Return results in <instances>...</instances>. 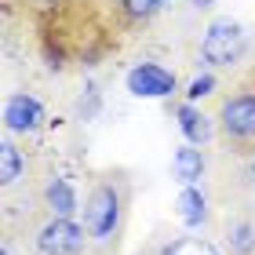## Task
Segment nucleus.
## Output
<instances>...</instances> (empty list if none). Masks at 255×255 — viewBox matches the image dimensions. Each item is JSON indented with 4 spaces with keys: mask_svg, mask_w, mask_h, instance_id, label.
I'll list each match as a JSON object with an SVG mask.
<instances>
[{
    "mask_svg": "<svg viewBox=\"0 0 255 255\" xmlns=\"http://www.w3.org/2000/svg\"><path fill=\"white\" fill-rule=\"evenodd\" d=\"M197 55H201V62L212 69V73H215V69L237 66V62L248 55V29L241 26L237 18L219 15V18H212V22L204 26Z\"/></svg>",
    "mask_w": 255,
    "mask_h": 255,
    "instance_id": "f257e3e1",
    "label": "nucleus"
},
{
    "mask_svg": "<svg viewBox=\"0 0 255 255\" xmlns=\"http://www.w3.org/2000/svg\"><path fill=\"white\" fill-rule=\"evenodd\" d=\"M84 230L95 245H110L121 234V219H124V190L117 182H99L84 197Z\"/></svg>",
    "mask_w": 255,
    "mask_h": 255,
    "instance_id": "f03ea898",
    "label": "nucleus"
},
{
    "mask_svg": "<svg viewBox=\"0 0 255 255\" xmlns=\"http://www.w3.org/2000/svg\"><path fill=\"white\" fill-rule=\"evenodd\" d=\"M219 135L234 146H255V88H241L219 102Z\"/></svg>",
    "mask_w": 255,
    "mask_h": 255,
    "instance_id": "7ed1b4c3",
    "label": "nucleus"
},
{
    "mask_svg": "<svg viewBox=\"0 0 255 255\" xmlns=\"http://www.w3.org/2000/svg\"><path fill=\"white\" fill-rule=\"evenodd\" d=\"M124 88H128V95H135V99L164 102V99H171V95L179 91V77H175V69H168L164 62L138 59V62L124 73Z\"/></svg>",
    "mask_w": 255,
    "mask_h": 255,
    "instance_id": "20e7f679",
    "label": "nucleus"
},
{
    "mask_svg": "<svg viewBox=\"0 0 255 255\" xmlns=\"http://www.w3.org/2000/svg\"><path fill=\"white\" fill-rule=\"evenodd\" d=\"M88 230L77 219H48L37 230V252L40 255H80L88 245Z\"/></svg>",
    "mask_w": 255,
    "mask_h": 255,
    "instance_id": "39448f33",
    "label": "nucleus"
},
{
    "mask_svg": "<svg viewBox=\"0 0 255 255\" xmlns=\"http://www.w3.org/2000/svg\"><path fill=\"white\" fill-rule=\"evenodd\" d=\"M4 131L7 135H29L44 124V102L29 91H15L4 99Z\"/></svg>",
    "mask_w": 255,
    "mask_h": 255,
    "instance_id": "423d86ee",
    "label": "nucleus"
},
{
    "mask_svg": "<svg viewBox=\"0 0 255 255\" xmlns=\"http://www.w3.org/2000/svg\"><path fill=\"white\" fill-rule=\"evenodd\" d=\"M175 124H179V131H182V138H186L190 146H208L215 138V131H219L215 117H208L197 102H186V99L175 106Z\"/></svg>",
    "mask_w": 255,
    "mask_h": 255,
    "instance_id": "0eeeda50",
    "label": "nucleus"
},
{
    "mask_svg": "<svg viewBox=\"0 0 255 255\" xmlns=\"http://www.w3.org/2000/svg\"><path fill=\"white\" fill-rule=\"evenodd\" d=\"M44 208L51 212V219H77L80 212V193L66 175H51L44 182Z\"/></svg>",
    "mask_w": 255,
    "mask_h": 255,
    "instance_id": "6e6552de",
    "label": "nucleus"
},
{
    "mask_svg": "<svg viewBox=\"0 0 255 255\" xmlns=\"http://www.w3.org/2000/svg\"><path fill=\"white\" fill-rule=\"evenodd\" d=\"M204 171H208V157L201 146H190V142L175 146V153H171V179L179 186H201Z\"/></svg>",
    "mask_w": 255,
    "mask_h": 255,
    "instance_id": "1a4fd4ad",
    "label": "nucleus"
},
{
    "mask_svg": "<svg viewBox=\"0 0 255 255\" xmlns=\"http://www.w3.org/2000/svg\"><path fill=\"white\" fill-rule=\"evenodd\" d=\"M175 215L186 230H201L208 223V193L204 186H182L175 197Z\"/></svg>",
    "mask_w": 255,
    "mask_h": 255,
    "instance_id": "9d476101",
    "label": "nucleus"
},
{
    "mask_svg": "<svg viewBox=\"0 0 255 255\" xmlns=\"http://www.w3.org/2000/svg\"><path fill=\"white\" fill-rule=\"evenodd\" d=\"M22 171H26L22 149L11 142V138H4V142H0V182H4V186H15L22 179Z\"/></svg>",
    "mask_w": 255,
    "mask_h": 255,
    "instance_id": "9b49d317",
    "label": "nucleus"
},
{
    "mask_svg": "<svg viewBox=\"0 0 255 255\" xmlns=\"http://www.w3.org/2000/svg\"><path fill=\"white\" fill-rule=\"evenodd\" d=\"M157 255H223V248H219L215 241H208V237H175Z\"/></svg>",
    "mask_w": 255,
    "mask_h": 255,
    "instance_id": "f8f14e48",
    "label": "nucleus"
},
{
    "mask_svg": "<svg viewBox=\"0 0 255 255\" xmlns=\"http://www.w3.org/2000/svg\"><path fill=\"white\" fill-rule=\"evenodd\" d=\"M230 252L234 255H252L255 252V223L252 219L230 223Z\"/></svg>",
    "mask_w": 255,
    "mask_h": 255,
    "instance_id": "ddd939ff",
    "label": "nucleus"
},
{
    "mask_svg": "<svg viewBox=\"0 0 255 255\" xmlns=\"http://www.w3.org/2000/svg\"><path fill=\"white\" fill-rule=\"evenodd\" d=\"M168 0H121V11H124V18L128 22H146V18H153L157 11H164Z\"/></svg>",
    "mask_w": 255,
    "mask_h": 255,
    "instance_id": "4468645a",
    "label": "nucleus"
},
{
    "mask_svg": "<svg viewBox=\"0 0 255 255\" xmlns=\"http://www.w3.org/2000/svg\"><path fill=\"white\" fill-rule=\"evenodd\" d=\"M215 88H219L215 73H212V69H204V73H197V77L190 80V84H186V91H182V95H186V102H201V99L212 95Z\"/></svg>",
    "mask_w": 255,
    "mask_h": 255,
    "instance_id": "2eb2a0df",
    "label": "nucleus"
},
{
    "mask_svg": "<svg viewBox=\"0 0 255 255\" xmlns=\"http://www.w3.org/2000/svg\"><path fill=\"white\" fill-rule=\"evenodd\" d=\"M212 4H215V0H193V7H197V11H208Z\"/></svg>",
    "mask_w": 255,
    "mask_h": 255,
    "instance_id": "dca6fc26",
    "label": "nucleus"
},
{
    "mask_svg": "<svg viewBox=\"0 0 255 255\" xmlns=\"http://www.w3.org/2000/svg\"><path fill=\"white\" fill-rule=\"evenodd\" d=\"M248 168H252V179H255V153H252V164H248Z\"/></svg>",
    "mask_w": 255,
    "mask_h": 255,
    "instance_id": "f3484780",
    "label": "nucleus"
},
{
    "mask_svg": "<svg viewBox=\"0 0 255 255\" xmlns=\"http://www.w3.org/2000/svg\"><path fill=\"white\" fill-rule=\"evenodd\" d=\"M0 255H11V248H7V245H4V248H0Z\"/></svg>",
    "mask_w": 255,
    "mask_h": 255,
    "instance_id": "a211bd4d",
    "label": "nucleus"
}]
</instances>
